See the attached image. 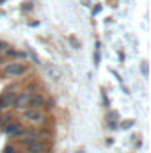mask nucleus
Wrapping results in <instances>:
<instances>
[{
	"label": "nucleus",
	"instance_id": "f257e3e1",
	"mask_svg": "<svg viewBox=\"0 0 151 153\" xmlns=\"http://www.w3.org/2000/svg\"><path fill=\"white\" fill-rule=\"evenodd\" d=\"M25 71H27V66L21 64V62H11V64H7L5 70H4V73L7 76H20V75H23Z\"/></svg>",
	"mask_w": 151,
	"mask_h": 153
},
{
	"label": "nucleus",
	"instance_id": "f03ea898",
	"mask_svg": "<svg viewBox=\"0 0 151 153\" xmlns=\"http://www.w3.org/2000/svg\"><path fill=\"white\" fill-rule=\"evenodd\" d=\"M25 135H21V144H32V143H39L43 139L41 132L39 130H30V132H23Z\"/></svg>",
	"mask_w": 151,
	"mask_h": 153
},
{
	"label": "nucleus",
	"instance_id": "7ed1b4c3",
	"mask_svg": "<svg viewBox=\"0 0 151 153\" xmlns=\"http://www.w3.org/2000/svg\"><path fill=\"white\" fill-rule=\"evenodd\" d=\"M29 100H30V93H29V91H25V93H21V94H18V96H16V100H14L13 107H16L18 111L29 109Z\"/></svg>",
	"mask_w": 151,
	"mask_h": 153
},
{
	"label": "nucleus",
	"instance_id": "20e7f679",
	"mask_svg": "<svg viewBox=\"0 0 151 153\" xmlns=\"http://www.w3.org/2000/svg\"><path fill=\"white\" fill-rule=\"evenodd\" d=\"M23 116H25V119L27 121H30V123H43V119H44V116H43V112L41 111H36V109H27L25 112H23Z\"/></svg>",
	"mask_w": 151,
	"mask_h": 153
},
{
	"label": "nucleus",
	"instance_id": "39448f33",
	"mask_svg": "<svg viewBox=\"0 0 151 153\" xmlns=\"http://www.w3.org/2000/svg\"><path fill=\"white\" fill-rule=\"evenodd\" d=\"M5 134L7 135H11V137H18V135H23V126L20 125V123H9V125H5Z\"/></svg>",
	"mask_w": 151,
	"mask_h": 153
},
{
	"label": "nucleus",
	"instance_id": "423d86ee",
	"mask_svg": "<svg viewBox=\"0 0 151 153\" xmlns=\"http://www.w3.org/2000/svg\"><path fill=\"white\" fill-rule=\"evenodd\" d=\"M46 100L41 96V94H30V100H29V109H36L38 111L39 107H44Z\"/></svg>",
	"mask_w": 151,
	"mask_h": 153
},
{
	"label": "nucleus",
	"instance_id": "0eeeda50",
	"mask_svg": "<svg viewBox=\"0 0 151 153\" xmlns=\"http://www.w3.org/2000/svg\"><path fill=\"white\" fill-rule=\"evenodd\" d=\"M46 144L44 143H32V144H27V148H25V153H46Z\"/></svg>",
	"mask_w": 151,
	"mask_h": 153
},
{
	"label": "nucleus",
	"instance_id": "6e6552de",
	"mask_svg": "<svg viewBox=\"0 0 151 153\" xmlns=\"http://www.w3.org/2000/svg\"><path fill=\"white\" fill-rule=\"evenodd\" d=\"M14 100H16V94L11 93V91H7L5 94L0 96V107H11L14 103Z\"/></svg>",
	"mask_w": 151,
	"mask_h": 153
},
{
	"label": "nucleus",
	"instance_id": "1a4fd4ad",
	"mask_svg": "<svg viewBox=\"0 0 151 153\" xmlns=\"http://www.w3.org/2000/svg\"><path fill=\"white\" fill-rule=\"evenodd\" d=\"M76 153H84V152H82V150H78V152H76Z\"/></svg>",
	"mask_w": 151,
	"mask_h": 153
},
{
	"label": "nucleus",
	"instance_id": "9d476101",
	"mask_svg": "<svg viewBox=\"0 0 151 153\" xmlns=\"http://www.w3.org/2000/svg\"><path fill=\"white\" fill-rule=\"evenodd\" d=\"M0 2H4V0H0Z\"/></svg>",
	"mask_w": 151,
	"mask_h": 153
},
{
	"label": "nucleus",
	"instance_id": "9b49d317",
	"mask_svg": "<svg viewBox=\"0 0 151 153\" xmlns=\"http://www.w3.org/2000/svg\"><path fill=\"white\" fill-rule=\"evenodd\" d=\"M0 109H2V107H0Z\"/></svg>",
	"mask_w": 151,
	"mask_h": 153
}]
</instances>
